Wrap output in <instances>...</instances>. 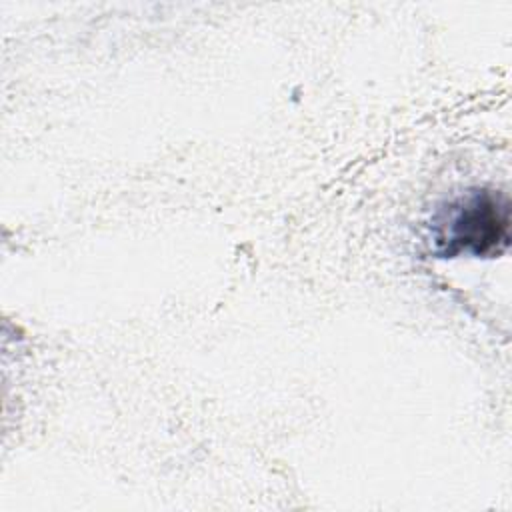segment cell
Masks as SVG:
<instances>
[{
    "instance_id": "6da1fadb",
    "label": "cell",
    "mask_w": 512,
    "mask_h": 512,
    "mask_svg": "<svg viewBox=\"0 0 512 512\" xmlns=\"http://www.w3.org/2000/svg\"><path fill=\"white\" fill-rule=\"evenodd\" d=\"M508 200L492 190H476L448 208V218L436 234L438 252L456 256H494L506 250L510 234Z\"/></svg>"
}]
</instances>
